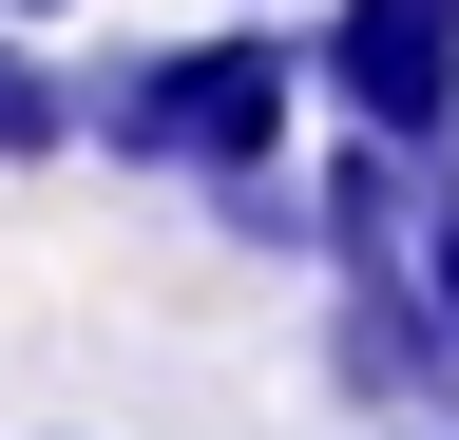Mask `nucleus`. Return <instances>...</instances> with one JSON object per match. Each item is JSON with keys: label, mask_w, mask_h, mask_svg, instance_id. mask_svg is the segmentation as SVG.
Returning a JSON list of instances; mask_svg holds the SVG:
<instances>
[{"label": "nucleus", "mask_w": 459, "mask_h": 440, "mask_svg": "<svg viewBox=\"0 0 459 440\" xmlns=\"http://www.w3.org/2000/svg\"><path fill=\"white\" fill-rule=\"evenodd\" d=\"M421 288H440V325H459V153H440V211H421Z\"/></svg>", "instance_id": "nucleus-6"}, {"label": "nucleus", "mask_w": 459, "mask_h": 440, "mask_svg": "<svg viewBox=\"0 0 459 440\" xmlns=\"http://www.w3.org/2000/svg\"><path fill=\"white\" fill-rule=\"evenodd\" d=\"M325 96L364 134H421V153H459V0H325Z\"/></svg>", "instance_id": "nucleus-2"}, {"label": "nucleus", "mask_w": 459, "mask_h": 440, "mask_svg": "<svg viewBox=\"0 0 459 440\" xmlns=\"http://www.w3.org/2000/svg\"><path fill=\"white\" fill-rule=\"evenodd\" d=\"M325 383L344 402H383V421H459V325L421 268H344V306H325Z\"/></svg>", "instance_id": "nucleus-3"}, {"label": "nucleus", "mask_w": 459, "mask_h": 440, "mask_svg": "<svg viewBox=\"0 0 459 440\" xmlns=\"http://www.w3.org/2000/svg\"><path fill=\"white\" fill-rule=\"evenodd\" d=\"M383 440H402V421H383ZM421 440H459V421H421Z\"/></svg>", "instance_id": "nucleus-7"}, {"label": "nucleus", "mask_w": 459, "mask_h": 440, "mask_svg": "<svg viewBox=\"0 0 459 440\" xmlns=\"http://www.w3.org/2000/svg\"><path fill=\"white\" fill-rule=\"evenodd\" d=\"M39 153H77V77L0 20V173H39Z\"/></svg>", "instance_id": "nucleus-5"}, {"label": "nucleus", "mask_w": 459, "mask_h": 440, "mask_svg": "<svg viewBox=\"0 0 459 440\" xmlns=\"http://www.w3.org/2000/svg\"><path fill=\"white\" fill-rule=\"evenodd\" d=\"M287 96H325V58L287 20H230V39H172V58H96L77 153H115V173H268Z\"/></svg>", "instance_id": "nucleus-1"}, {"label": "nucleus", "mask_w": 459, "mask_h": 440, "mask_svg": "<svg viewBox=\"0 0 459 440\" xmlns=\"http://www.w3.org/2000/svg\"><path fill=\"white\" fill-rule=\"evenodd\" d=\"M249 20H268V0H249Z\"/></svg>", "instance_id": "nucleus-8"}, {"label": "nucleus", "mask_w": 459, "mask_h": 440, "mask_svg": "<svg viewBox=\"0 0 459 440\" xmlns=\"http://www.w3.org/2000/svg\"><path fill=\"white\" fill-rule=\"evenodd\" d=\"M307 211H325V288H344V268H421L440 153H421V134H364V116H344V153L307 173Z\"/></svg>", "instance_id": "nucleus-4"}]
</instances>
